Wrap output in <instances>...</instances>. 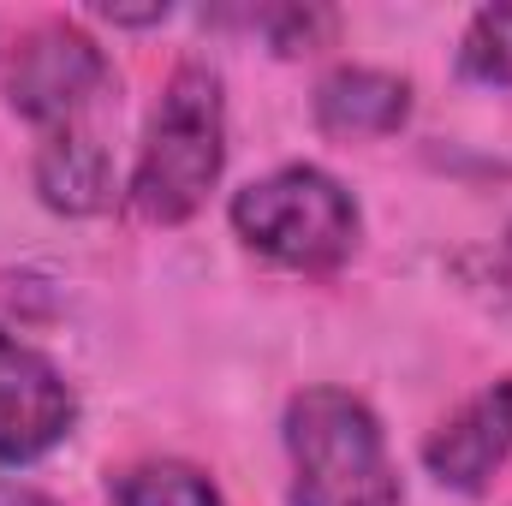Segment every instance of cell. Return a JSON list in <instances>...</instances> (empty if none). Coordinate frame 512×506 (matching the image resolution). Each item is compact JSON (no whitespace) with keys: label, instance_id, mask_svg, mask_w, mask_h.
I'll return each mask as SVG.
<instances>
[{"label":"cell","instance_id":"6da1fadb","mask_svg":"<svg viewBox=\"0 0 512 506\" xmlns=\"http://www.w3.org/2000/svg\"><path fill=\"white\" fill-rule=\"evenodd\" d=\"M227 173V84L209 60H179L143 120L126 203L149 227H185L203 215Z\"/></svg>","mask_w":512,"mask_h":506},{"label":"cell","instance_id":"7a4b0ae2","mask_svg":"<svg viewBox=\"0 0 512 506\" xmlns=\"http://www.w3.org/2000/svg\"><path fill=\"white\" fill-rule=\"evenodd\" d=\"M286 506H399L405 483L376 405L340 381H310L280 411Z\"/></svg>","mask_w":512,"mask_h":506},{"label":"cell","instance_id":"3957f363","mask_svg":"<svg viewBox=\"0 0 512 506\" xmlns=\"http://www.w3.org/2000/svg\"><path fill=\"white\" fill-rule=\"evenodd\" d=\"M227 227L251 256L286 274H304V280L340 274L364 245L358 197L346 191V179H334L316 161H286L251 185H239L227 203Z\"/></svg>","mask_w":512,"mask_h":506},{"label":"cell","instance_id":"277c9868","mask_svg":"<svg viewBox=\"0 0 512 506\" xmlns=\"http://www.w3.org/2000/svg\"><path fill=\"white\" fill-rule=\"evenodd\" d=\"M108 90H114V60L72 18H48V24L24 30L6 60V108L18 120H30L42 137L66 126H90V108Z\"/></svg>","mask_w":512,"mask_h":506},{"label":"cell","instance_id":"5b68a950","mask_svg":"<svg viewBox=\"0 0 512 506\" xmlns=\"http://www.w3.org/2000/svg\"><path fill=\"white\" fill-rule=\"evenodd\" d=\"M78 429V387L0 322V465H36Z\"/></svg>","mask_w":512,"mask_h":506},{"label":"cell","instance_id":"8992f818","mask_svg":"<svg viewBox=\"0 0 512 506\" xmlns=\"http://www.w3.org/2000/svg\"><path fill=\"white\" fill-rule=\"evenodd\" d=\"M423 477L447 495H489L495 477L512 465V376L483 381L477 393H465L417 447Z\"/></svg>","mask_w":512,"mask_h":506},{"label":"cell","instance_id":"52a82bcc","mask_svg":"<svg viewBox=\"0 0 512 506\" xmlns=\"http://www.w3.org/2000/svg\"><path fill=\"white\" fill-rule=\"evenodd\" d=\"M411 108H417V90L405 72H387V66H364V60H346L334 72H322L316 96H310V120L322 137L334 143H376V137H399L411 126Z\"/></svg>","mask_w":512,"mask_h":506},{"label":"cell","instance_id":"ba28073f","mask_svg":"<svg viewBox=\"0 0 512 506\" xmlns=\"http://www.w3.org/2000/svg\"><path fill=\"white\" fill-rule=\"evenodd\" d=\"M30 185H36L42 209H54V215H66V221L108 215L114 197H120L114 155H108V143L90 126L48 131L42 149H36V161H30Z\"/></svg>","mask_w":512,"mask_h":506},{"label":"cell","instance_id":"9c48e42d","mask_svg":"<svg viewBox=\"0 0 512 506\" xmlns=\"http://www.w3.org/2000/svg\"><path fill=\"white\" fill-rule=\"evenodd\" d=\"M108 501L114 506H227L221 483L191 465V459H131L108 471Z\"/></svg>","mask_w":512,"mask_h":506},{"label":"cell","instance_id":"30bf717a","mask_svg":"<svg viewBox=\"0 0 512 506\" xmlns=\"http://www.w3.org/2000/svg\"><path fill=\"white\" fill-rule=\"evenodd\" d=\"M453 66L477 90H512V6H477L465 18Z\"/></svg>","mask_w":512,"mask_h":506},{"label":"cell","instance_id":"8fae6325","mask_svg":"<svg viewBox=\"0 0 512 506\" xmlns=\"http://www.w3.org/2000/svg\"><path fill=\"white\" fill-rule=\"evenodd\" d=\"M245 24H251L280 60L316 54V48L340 30V18H334L328 6H256V12H245Z\"/></svg>","mask_w":512,"mask_h":506},{"label":"cell","instance_id":"7c38bea8","mask_svg":"<svg viewBox=\"0 0 512 506\" xmlns=\"http://www.w3.org/2000/svg\"><path fill=\"white\" fill-rule=\"evenodd\" d=\"M459 280H465V292H477L495 316H507L512 322V227L495 239V245H477V251H465L459 262Z\"/></svg>","mask_w":512,"mask_h":506},{"label":"cell","instance_id":"4fadbf2b","mask_svg":"<svg viewBox=\"0 0 512 506\" xmlns=\"http://www.w3.org/2000/svg\"><path fill=\"white\" fill-rule=\"evenodd\" d=\"M96 18L120 30H149V24H167V6H96Z\"/></svg>","mask_w":512,"mask_h":506},{"label":"cell","instance_id":"5bb4252c","mask_svg":"<svg viewBox=\"0 0 512 506\" xmlns=\"http://www.w3.org/2000/svg\"><path fill=\"white\" fill-rule=\"evenodd\" d=\"M0 506H66V501H54L48 489H36V483H24V477L0 471Z\"/></svg>","mask_w":512,"mask_h":506}]
</instances>
